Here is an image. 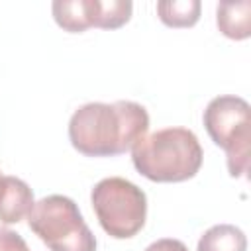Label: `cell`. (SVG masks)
Wrapping results in <instances>:
<instances>
[{
	"instance_id": "obj_1",
	"label": "cell",
	"mask_w": 251,
	"mask_h": 251,
	"mask_svg": "<svg viewBox=\"0 0 251 251\" xmlns=\"http://www.w3.org/2000/svg\"><path fill=\"white\" fill-rule=\"evenodd\" d=\"M149 114L131 100L88 102L69 120L71 145L86 157H116L147 135Z\"/></svg>"
},
{
	"instance_id": "obj_2",
	"label": "cell",
	"mask_w": 251,
	"mask_h": 251,
	"mask_svg": "<svg viewBox=\"0 0 251 251\" xmlns=\"http://www.w3.org/2000/svg\"><path fill=\"white\" fill-rule=\"evenodd\" d=\"M202 147L194 131L165 127L141 137L131 147V163L153 182H184L202 167Z\"/></svg>"
},
{
	"instance_id": "obj_3",
	"label": "cell",
	"mask_w": 251,
	"mask_h": 251,
	"mask_svg": "<svg viewBox=\"0 0 251 251\" xmlns=\"http://www.w3.org/2000/svg\"><path fill=\"white\" fill-rule=\"evenodd\" d=\"M204 127L210 139L226 151L231 176H243L251 153V108L247 100L231 94L216 96L204 110Z\"/></svg>"
},
{
	"instance_id": "obj_4",
	"label": "cell",
	"mask_w": 251,
	"mask_h": 251,
	"mask_svg": "<svg viewBox=\"0 0 251 251\" xmlns=\"http://www.w3.org/2000/svg\"><path fill=\"white\" fill-rule=\"evenodd\" d=\"M27 226L51 251H96V237L69 196L51 194L35 202Z\"/></svg>"
},
{
	"instance_id": "obj_5",
	"label": "cell",
	"mask_w": 251,
	"mask_h": 251,
	"mask_svg": "<svg viewBox=\"0 0 251 251\" xmlns=\"http://www.w3.org/2000/svg\"><path fill=\"white\" fill-rule=\"evenodd\" d=\"M90 202L98 224L114 239H129L137 235L145 226L147 196L127 178H102L94 184Z\"/></svg>"
},
{
	"instance_id": "obj_6",
	"label": "cell",
	"mask_w": 251,
	"mask_h": 251,
	"mask_svg": "<svg viewBox=\"0 0 251 251\" xmlns=\"http://www.w3.org/2000/svg\"><path fill=\"white\" fill-rule=\"evenodd\" d=\"M35 206L29 184L18 176H0V224H18Z\"/></svg>"
},
{
	"instance_id": "obj_7",
	"label": "cell",
	"mask_w": 251,
	"mask_h": 251,
	"mask_svg": "<svg viewBox=\"0 0 251 251\" xmlns=\"http://www.w3.org/2000/svg\"><path fill=\"white\" fill-rule=\"evenodd\" d=\"M218 29L235 41L247 39L251 35V2H222L216 10Z\"/></svg>"
},
{
	"instance_id": "obj_8",
	"label": "cell",
	"mask_w": 251,
	"mask_h": 251,
	"mask_svg": "<svg viewBox=\"0 0 251 251\" xmlns=\"http://www.w3.org/2000/svg\"><path fill=\"white\" fill-rule=\"evenodd\" d=\"M90 27L118 29L131 18V2L127 0H86Z\"/></svg>"
},
{
	"instance_id": "obj_9",
	"label": "cell",
	"mask_w": 251,
	"mask_h": 251,
	"mask_svg": "<svg viewBox=\"0 0 251 251\" xmlns=\"http://www.w3.org/2000/svg\"><path fill=\"white\" fill-rule=\"evenodd\" d=\"M196 251H247V237L231 224H218L200 235Z\"/></svg>"
},
{
	"instance_id": "obj_10",
	"label": "cell",
	"mask_w": 251,
	"mask_h": 251,
	"mask_svg": "<svg viewBox=\"0 0 251 251\" xmlns=\"http://www.w3.org/2000/svg\"><path fill=\"white\" fill-rule=\"evenodd\" d=\"M51 12L57 25L69 33H82L90 27L86 0H55Z\"/></svg>"
},
{
	"instance_id": "obj_11",
	"label": "cell",
	"mask_w": 251,
	"mask_h": 251,
	"mask_svg": "<svg viewBox=\"0 0 251 251\" xmlns=\"http://www.w3.org/2000/svg\"><path fill=\"white\" fill-rule=\"evenodd\" d=\"M202 4L198 0H171L159 2V20L169 27H192L200 20Z\"/></svg>"
},
{
	"instance_id": "obj_12",
	"label": "cell",
	"mask_w": 251,
	"mask_h": 251,
	"mask_svg": "<svg viewBox=\"0 0 251 251\" xmlns=\"http://www.w3.org/2000/svg\"><path fill=\"white\" fill-rule=\"evenodd\" d=\"M0 251H29V247L20 233L0 227Z\"/></svg>"
},
{
	"instance_id": "obj_13",
	"label": "cell",
	"mask_w": 251,
	"mask_h": 251,
	"mask_svg": "<svg viewBox=\"0 0 251 251\" xmlns=\"http://www.w3.org/2000/svg\"><path fill=\"white\" fill-rule=\"evenodd\" d=\"M145 251H188V247L178 239L163 237V239H157L151 245H147Z\"/></svg>"
},
{
	"instance_id": "obj_14",
	"label": "cell",
	"mask_w": 251,
	"mask_h": 251,
	"mask_svg": "<svg viewBox=\"0 0 251 251\" xmlns=\"http://www.w3.org/2000/svg\"><path fill=\"white\" fill-rule=\"evenodd\" d=\"M0 176H2V175H0Z\"/></svg>"
}]
</instances>
